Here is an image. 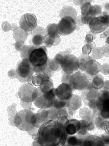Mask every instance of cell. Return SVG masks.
<instances>
[{"instance_id": "2e32d148", "label": "cell", "mask_w": 109, "mask_h": 146, "mask_svg": "<svg viewBox=\"0 0 109 146\" xmlns=\"http://www.w3.org/2000/svg\"><path fill=\"white\" fill-rule=\"evenodd\" d=\"M78 95L73 94L72 98L67 101V108L71 111L76 112L81 106L82 100Z\"/></svg>"}, {"instance_id": "7a4b0ae2", "label": "cell", "mask_w": 109, "mask_h": 146, "mask_svg": "<svg viewBox=\"0 0 109 146\" xmlns=\"http://www.w3.org/2000/svg\"><path fill=\"white\" fill-rule=\"evenodd\" d=\"M27 53L31 66L34 72L51 76L53 71L49 67L51 60L48 57L46 47L28 45Z\"/></svg>"}, {"instance_id": "d6a6232c", "label": "cell", "mask_w": 109, "mask_h": 146, "mask_svg": "<svg viewBox=\"0 0 109 146\" xmlns=\"http://www.w3.org/2000/svg\"><path fill=\"white\" fill-rule=\"evenodd\" d=\"M104 54V52L102 47H97L95 48L92 53L93 58L96 59L102 58Z\"/></svg>"}, {"instance_id": "603a6c76", "label": "cell", "mask_w": 109, "mask_h": 146, "mask_svg": "<svg viewBox=\"0 0 109 146\" xmlns=\"http://www.w3.org/2000/svg\"><path fill=\"white\" fill-rule=\"evenodd\" d=\"M78 120L75 119H69V123L65 128L66 133L68 135H74L77 132L76 123Z\"/></svg>"}, {"instance_id": "7c38bea8", "label": "cell", "mask_w": 109, "mask_h": 146, "mask_svg": "<svg viewBox=\"0 0 109 146\" xmlns=\"http://www.w3.org/2000/svg\"><path fill=\"white\" fill-rule=\"evenodd\" d=\"M37 24L35 16L31 13H26L22 16L19 21L21 29L25 32H32L35 29Z\"/></svg>"}, {"instance_id": "30bf717a", "label": "cell", "mask_w": 109, "mask_h": 146, "mask_svg": "<svg viewBox=\"0 0 109 146\" xmlns=\"http://www.w3.org/2000/svg\"><path fill=\"white\" fill-rule=\"evenodd\" d=\"M88 25L91 31L94 33H102L109 26L106 16L102 15L92 18Z\"/></svg>"}, {"instance_id": "52a82bcc", "label": "cell", "mask_w": 109, "mask_h": 146, "mask_svg": "<svg viewBox=\"0 0 109 146\" xmlns=\"http://www.w3.org/2000/svg\"><path fill=\"white\" fill-rule=\"evenodd\" d=\"M20 98L25 103L33 102L37 98L38 92L37 88L33 85L26 83L21 85L18 92Z\"/></svg>"}, {"instance_id": "e575fe53", "label": "cell", "mask_w": 109, "mask_h": 146, "mask_svg": "<svg viewBox=\"0 0 109 146\" xmlns=\"http://www.w3.org/2000/svg\"><path fill=\"white\" fill-rule=\"evenodd\" d=\"M109 99V91L105 90H102L99 91L98 95V99L104 102Z\"/></svg>"}, {"instance_id": "e0dca14e", "label": "cell", "mask_w": 109, "mask_h": 146, "mask_svg": "<svg viewBox=\"0 0 109 146\" xmlns=\"http://www.w3.org/2000/svg\"><path fill=\"white\" fill-rule=\"evenodd\" d=\"M39 29L38 27L36 29L35 31H33V34H34L32 39V42L34 46H39L44 43V40L45 36L41 34V33H43L46 31L44 29H43L42 27H39Z\"/></svg>"}, {"instance_id": "d590c367", "label": "cell", "mask_w": 109, "mask_h": 146, "mask_svg": "<svg viewBox=\"0 0 109 146\" xmlns=\"http://www.w3.org/2000/svg\"><path fill=\"white\" fill-rule=\"evenodd\" d=\"M98 115L104 119L109 121V110L102 109L99 112Z\"/></svg>"}, {"instance_id": "ab89813d", "label": "cell", "mask_w": 109, "mask_h": 146, "mask_svg": "<svg viewBox=\"0 0 109 146\" xmlns=\"http://www.w3.org/2000/svg\"><path fill=\"white\" fill-rule=\"evenodd\" d=\"M95 37L96 36H95L94 35L91 34H88L86 35L85 40L87 43H90L92 42V41L95 39Z\"/></svg>"}, {"instance_id": "f546056e", "label": "cell", "mask_w": 109, "mask_h": 146, "mask_svg": "<svg viewBox=\"0 0 109 146\" xmlns=\"http://www.w3.org/2000/svg\"><path fill=\"white\" fill-rule=\"evenodd\" d=\"M65 108H67V101L61 100L56 97L53 102L52 108L60 110Z\"/></svg>"}, {"instance_id": "ffe728a7", "label": "cell", "mask_w": 109, "mask_h": 146, "mask_svg": "<svg viewBox=\"0 0 109 146\" xmlns=\"http://www.w3.org/2000/svg\"><path fill=\"white\" fill-rule=\"evenodd\" d=\"M77 15L76 9L73 7L69 6L63 7L60 12V17L61 18L63 17L69 16L76 20Z\"/></svg>"}, {"instance_id": "3957f363", "label": "cell", "mask_w": 109, "mask_h": 146, "mask_svg": "<svg viewBox=\"0 0 109 146\" xmlns=\"http://www.w3.org/2000/svg\"><path fill=\"white\" fill-rule=\"evenodd\" d=\"M37 88L38 94L33 102L35 106L40 109L52 108L56 96V89L53 88L52 80L51 79L47 80L43 85Z\"/></svg>"}, {"instance_id": "bcb514c9", "label": "cell", "mask_w": 109, "mask_h": 146, "mask_svg": "<svg viewBox=\"0 0 109 146\" xmlns=\"http://www.w3.org/2000/svg\"><path fill=\"white\" fill-rule=\"evenodd\" d=\"M106 44H109V35L106 40Z\"/></svg>"}, {"instance_id": "484cf974", "label": "cell", "mask_w": 109, "mask_h": 146, "mask_svg": "<svg viewBox=\"0 0 109 146\" xmlns=\"http://www.w3.org/2000/svg\"><path fill=\"white\" fill-rule=\"evenodd\" d=\"M79 67V69L81 71H85V67L86 63L92 58L87 55L81 54L78 58Z\"/></svg>"}, {"instance_id": "cb8c5ba5", "label": "cell", "mask_w": 109, "mask_h": 146, "mask_svg": "<svg viewBox=\"0 0 109 146\" xmlns=\"http://www.w3.org/2000/svg\"><path fill=\"white\" fill-rule=\"evenodd\" d=\"M109 121L105 120L99 116L95 117L94 122L95 126L99 130H103L106 123Z\"/></svg>"}, {"instance_id": "4fadbf2b", "label": "cell", "mask_w": 109, "mask_h": 146, "mask_svg": "<svg viewBox=\"0 0 109 146\" xmlns=\"http://www.w3.org/2000/svg\"><path fill=\"white\" fill-rule=\"evenodd\" d=\"M73 89L69 84L62 83L56 89V97L64 101H68L71 99L73 94Z\"/></svg>"}, {"instance_id": "4316f807", "label": "cell", "mask_w": 109, "mask_h": 146, "mask_svg": "<svg viewBox=\"0 0 109 146\" xmlns=\"http://www.w3.org/2000/svg\"><path fill=\"white\" fill-rule=\"evenodd\" d=\"M89 13V16L93 18L101 15L102 11L101 6L99 5L92 6L90 8Z\"/></svg>"}, {"instance_id": "f6af8a7d", "label": "cell", "mask_w": 109, "mask_h": 146, "mask_svg": "<svg viewBox=\"0 0 109 146\" xmlns=\"http://www.w3.org/2000/svg\"><path fill=\"white\" fill-rule=\"evenodd\" d=\"M106 17L107 23L109 26V14L105 16Z\"/></svg>"}, {"instance_id": "836d02e7", "label": "cell", "mask_w": 109, "mask_h": 146, "mask_svg": "<svg viewBox=\"0 0 109 146\" xmlns=\"http://www.w3.org/2000/svg\"><path fill=\"white\" fill-rule=\"evenodd\" d=\"M46 31L47 34H57L58 35V24H49L47 26Z\"/></svg>"}, {"instance_id": "7bdbcfd3", "label": "cell", "mask_w": 109, "mask_h": 146, "mask_svg": "<svg viewBox=\"0 0 109 146\" xmlns=\"http://www.w3.org/2000/svg\"><path fill=\"white\" fill-rule=\"evenodd\" d=\"M104 89L109 91V80H107L104 82Z\"/></svg>"}, {"instance_id": "5b68a950", "label": "cell", "mask_w": 109, "mask_h": 146, "mask_svg": "<svg viewBox=\"0 0 109 146\" xmlns=\"http://www.w3.org/2000/svg\"><path fill=\"white\" fill-rule=\"evenodd\" d=\"M54 58L59 62L61 69L66 74H72L79 68V58L70 54L69 51L59 52Z\"/></svg>"}, {"instance_id": "ee69618b", "label": "cell", "mask_w": 109, "mask_h": 146, "mask_svg": "<svg viewBox=\"0 0 109 146\" xmlns=\"http://www.w3.org/2000/svg\"><path fill=\"white\" fill-rule=\"evenodd\" d=\"M104 130H105L106 133L109 135V121L108 122L104 127Z\"/></svg>"}, {"instance_id": "277c9868", "label": "cell", "mask_w": 109, "mask_h": 146, "mask_svg": "<svg viewBox=\"0 0 109 146\" xmlns=\"http://www.w3.org/2000/svg\"><path fill=\"white\" fill-rule=\"evenodd\" d=\"M14 122L15 126L20 130L29 131L35 126L36 117L33 112L29 110H23L16 113Z\"/></svg>"}, {"instance_id": "60d3db41", "label": "cell", "mask_w": 109, "mask_h": 146, "mask_svg": "<svg viewBox=\"0 0 109 146\" xmlns=\"http://www.w3.org/2000/svg\"><path fill=\"white\" fill-rule=\"evenodd\" d=\"M108 46L105 45L102 47L104 52V55L106 56H108L109 55V47Z\"/></svg>"}, {"instance_id": "9c48e42d", "label": "cell", "mask_w": 109, "mask_h": 146, "mask_svg": "<svg viewBox=\"0 0 109 146\" xmlns=\"http://www.w3.org/2000/svg\"><path fill=\"white\" fill-rule=\"evenodd\" d=\"M58 24V34L62 35H70L74 31L77 27L73 18L69 16L62 17Z\"/></svg>"}, {"instance_id": "9a60e30c", "label": "cell", "mask_w": 109, "mask_h": 146, "mask_svg": "<svg viewBox=\"0 0 109 146\" xmlns=\"http://www.w3.org/2000/svg\"><path fill=\"white\" fill-rule=\"evenodd\" d=\"M61 42L60 35L57 34H47L44 36V43L48 48L58 44Z\"/></svg>"}, {"instance_id": "f1b7e54d", "label": "cell", "mask_w": 109, "mask_h": 146, "mask_svg": "<svg viewBox=\"0 0 109 146\" xmlns=\"http://www.w3.org/2000/svg\"><path fill=\"white\" fill-rule=\"evenodd\" d=\"M92 6L90 1H85L80 6L82 15L89 16L90 9Z\"/></svg>"}, {"instance_id": "1f68e13d", "label": "cell", "mask_w": 109, "mask_h": 146, "mask_svg": "<svg viewBox=\"0 0 109 146\" xmlns=\"http://www.w3.org/2000/svg\"><path fill=\"white\" fill-rule=\"evenodd\" d=\"M95 44L93 42L85 44L83 48V54L88 55L91 53L92 50L95 49Z\"/></svg>"}, {"instance_id": "7402d4cb", "label": "cell", "mask_w": 109, "mask_h": 146, "mask_svg": "<svg viewBox=\"0 0 109 146\" xmlns=\"http://www.w3.org/2000/svg\"><path fill=\"white\" fill-rule=\"evenodd\" d=\"M80 121V127L79 131L77 132V136L85 137L89 133L88 131L89 130V122L86 120L81 119Z\"/></svg>"}, {"instance_id": "5bb4252c", "label": "cell", "mask_w": 109, "mask_h": 146, "mask_svg": "<svg viewBox=\"0 0 109 146\" xmlns=\"http://www.w3.org/2000/svg\"><path fill=\"white\" fill-rule=\"evenodd\" d=\"M101 66L99 63L92 58L86 64L85 71L89 75L94 76L97 75L101 71Z\"/></svg>"}, {"instance_id": "6da1fadb", "label": "cell", "mask_w": 109, "mask_h": 146, "mask_svg": "<svg viewBox=\"0 0 109 146\" xmlns=\"http://www.w3.org/2000/svg\"><path fill=\"white\" fill-rule=\"evenodd\" d=\"M67 134L65 128L57 120H49L40 127L37 142L41 145L63 146Z\"/></svg>"}, {"instance_id": "f35d334b", "label": "cell", "mask_w": 109, "mask_h": 146, "mask_svg": "<svg viewBox=\"0 0 109 146\" xmlns=\"http://www.w3.org/2000/svg\"><path fill=\"white\" fill-rule=\"evenodd\" d=\"M101 138L105 145H109V135L105 133L102 134Z\"/></svg>"}, {"instance_id": "8fae6325", "label": "cell", "mask_w": 109, "mask_h": 146, "mask_svg": "<svg viewBox=\"0 0 109 146\" xmlns=\"http://www.w3.org/2000/svg\"><path fill=\"white\" fill-rule=\"evenodd\" d=\"M98 92V90H85L81 94V98L83 100L85 104L92 110H97L96 102Z\"/></svg>"}, {"instance_id": "8d00e7d4", "label": "cell", "mask_w": 109, "mask_h": 146, "mask_svg": "<svg viewBox=\"0 0 109 146\" xmlns=\"http://www.w3.org/2000/svg\"><path fill=\"white\" fill-rule=\"evenodd\" d=\"M100 72L104 75H109V64L108 63L104 64L101 66Z\"/></svg>"}, {"instance_id": "83f0119b", "label": "cell", "mask_w": 109, "mask_h": 146, "mask_svg": "<svg viewBox=\"0 0 109 146\" xmlns=\"http://www.w3.org/2000/svg\"><path fill=\"white\" fill-rule=\"evenodd\" d=\"M92 18L89 16L81 15L76 18L75 21L76 24L80 26L85 24L88 25L90 20Z\"/></svg>"}, {"instance_id": "4dcf8cb0", "label": "cell", "mask_w": 109, "mask_h": 146, "mask_svg": "<svg viewBox=\"0 0 109 146\" xmlns=\"http://www.w3.org/2000/svg\"><path fill=\"white\" fill-rule=\"evenodd\" d=\"M95 140L94 135L89 133L85 138L83 146H95Z\"/></svg>"}, {"instance_id": "d6986e66", "label": "cell", "mask_w": 109, "mask_h": 146, "mask_svg": "<svg viewBox=\"0 0 109 146\" xmlns=\"http://www.w3.org/2000/svg\"><path fill=\"white\" fill-rule=\"evenodd\" d=\"M79 115L82 119L86 120L88 122L94 121L95 118L96 117L92 110L87 108L80 109Z\"/></svg>"}, {"instance_id": "ba28073f", "label": "cell", "mask_w": 109, "mask_h": 146, "mask_svg": "<svg viewBox=\"0 0 109 146\" xmlns=\"http://www.w3.org/2000/svg\"><path fill=\"white\" fill-rule=\"evenodd\" d=\"M89 82L84 73L78 71L71 75L69 84L74 90H83L87 89Z\"/></svg>"}, {"instance_id": "44dd1931", "label": "cell", "mask_w": 109, "mask_h": 146, "mask_svg": "<svg viewBox=\"0 0 109 146\" xmlns=\"http://www.w3.org/2000/svg\"><path fill=\"white\" fill-rule=\"evenodd\" d=\"M93 88L98 90L103 87L104 81L102 75L98 74L93 76L91 82Z\"/></svg>"}, {"instance_id": "d4e9b609", "label": "cell", "mask_w": 109, "mask_h": 146, "mask_svg": "<svg viewBox=\"0 0 109 146\" xmlns=\"http://www.w3.org/2000/svg\"><path fill=\"white\" fill-rule=\"evenodd\" d=\"M78 138L76 135H69L67 134L63 146H78Z\"/></svg>"}, {"instance_id": "b9f144b4", "label": "cell", "mask_w": 109, "mask_h": 146, "mask_svg": "<svg viewBox=\"0 0 109 146\" xmlns=\"http://www.w3.org/2000/svg\"><path fill=\"white\" fill-rule=\"evenodd\" d=\"M104 32V33L102 35H101L100 36L101 38H106L107 36L109 35V29H106Z\"/></svg>"}, {"instance_id": "74e56055", "label": "cell", "mask_w": 109, "mask_h": 146, "mask_svg": "<svg viewBox=\"0 0 109 146\" xmlns=\"http://www.w3.org/2000/svg\"><path fill=\"white\" fill-rule=\"evenodd\" d=\"M95 140V146H105L101 137L94 135Z\"/></svg>"}, {"instance_id": "8992f818", "label": "cell", "mask_w": 109, "mask_h": 146, "mask_svg": "<svg viewBox=\"0 0 109 146\" xmlns=\"http://www.w3.org/2000/svg\"><path fill=\"white\" fill-rule=\"evenodd\" d=\"M34 71L31 68L28 58H24L17 64L15 75L16 78L22 83H28L33 76Z\"/></svg>"}, {"instance_id": "ac0fdd59", "label": "cell", "mask_w": 109, "mask_h": 146, "mask_svg": "<svg viewBox=\"0 0 109 146\" xmlns=\"http://www.w3.org/2000/svg\"><path fill=\"white\" fill-rule=\"evenodd\" d=\"M50 78L49 76L37 73L31 78L28 83L33 86H40L44 84L45 80Z\"/></svg>"}]
</instances>
